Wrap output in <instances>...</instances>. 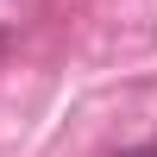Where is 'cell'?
Segmentation results:
<instances>
[{
  "instance_id": "1",
  "label": "cell",
  "mask_w": 157,
  "mask_h": 157,
  "mask_svg": "<svg viewBox=\"0 0 157 157\" xmlns=\"http://www.w3.org/2000/svg\"><path fill=\"white\" fill-rule=\"evenodd\" d=\"M120 157H157V145H132V151H120Z\"/></svg>"
}]
</instances>
